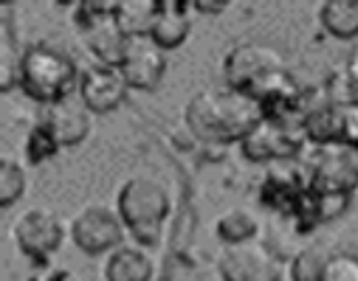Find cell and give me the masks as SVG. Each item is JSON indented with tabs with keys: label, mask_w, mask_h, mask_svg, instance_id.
<instances>
[{
	"label": "cell",
	"mask_w": 358,
	"mask_h": 281,
	"mask_svg": "<svg viewBox=\"0 0 358 281\" xmlns=\"http://www.w3.org/2000/svg\"><path fill=\"white\" fill-rule=\"evenodd\" d=\"M187 127L195 138L209 144L243 141L259 121L262 107L240 90H201L187 105Z\"/></svg>",
	"instance_id": "6da1fadb"
},
{
	"label": "cell",
	"mask_w": 358,
	"mask_h": 281,
	"mask_svg": "<svg viewBox=\"0 0 358 281\" xmlns=\"http://www.w3.org/2000/svg\"><path fill=\"white\" fill-rule=\"evenodd\" d=\"M79 76L76 62L54 43H34L20 54V87L48 107L71 99V93L79 90Z\"/></svg>",
	"instance_id": "7a4b0ae2"
},
{
	"label": "cell",
	"mask_w": 358,
	"mask_h": 281,
	"mask_svg": "<svg viewBox=\"0 0 358 281\" xmlns=\"http://www.w3.org/2000/svg\"><path fill=\"white\" fill-rule=\"evenodd\" d=\"M116 211L124 228L141 245H155L161 236V225L169 214V192L161 180L150 174H136L122 185Z\"/></svg>",
	"instance_id": "3957f363"
},
{
	"label": "cell",
	"mask_w": 358,
	"mask_h": 281,
	"mask_svg": "<svg viewBox=\"0 0 358 281\" xmlns=\"http://www.w3.org/2000/svg\"><path fill=\"white\" fill-rule=\"evenodd\" d=\"M285 59L280 51L271 45H259V43H243L231 48L223 59V76L229 90H240L245 96H259L262 87L271 82L274 76L285 73Z\"/></svg>",
	"instance_id": "277c9868"
},
{
	"label": "cell",
	"mask_w": 358,
	"mask_h": 281,
	"mask_svg": "<svg viewBox=\"0 0 358 281\" xmlns=\"http://www.w3.org/2000/svg\"><path fill=\"white\" fill-rule=\"evenodd\" d=\"M308 144V135L296 124H280L262 119L243 141L240 149L248 160L254 163H282V160H296Z\"/></svg>",
	"instance_id": "5b68a950"
},
{
	"label": "cell",
	"mask_w": 358,
	"mask_h": 281,
	"mask_svg": "<svg viewBox=\"0 0 358 281\" xmlns=\"http://www.w3.org/2000/svg\"><path fill=\"white\" fill-rule=\"evenodd\" d=\"M71 239L82 253H91V256H99L105 250L113 253L116 248H122L124 222L119 211L108 206H85L71 220Z\"/></svg>",
	"instance_id": "8992f818"
},
{
	"label": "cell",
	"mask_w": 358,
	"mask_h": 281,
	"mask_svg": "<svg viewBox=\"0 0 358 281\" xmlns=\"http://www.w3.org/2000/svg\"><path fill=\"white\" fill-rule=\"evenodd\" d=\"M310 185L319 192L352 195L358 189V158L347 146H319L308 169Z\"/></svg>",
	"instance_id": "52a82bcc"
},
{
	"label": "cell",
	"mask_w": 358,
	"mask_h": 281,
	"mask_svg": "<svg viewBox=\"0 0 358 281\" xmlns=\"http://www.w3.org/2000/svg\"><path fill=\"white\" fill-rule=\"evenodd\" d=\"M127 79L113 65H87L79 76V99L91 113H113L127 96Z\"/></svg>",
	"instance_id": "ba28073f"
},
{
	"label": "cell",
	"mask_w": 358,
	"mask_h": 281,
	"mask_svg": "<svg viewBox=\"0 0 358 281\" xmlns=\"http://www.w3.org/2000/svg\"><path fill=\"white\" fill-rule=\"evenodd\" d=\"M308 189H310L308 172H302L294 160H282V163H271V166H268L265 180L259 185V200L268 208L282 211V214L291 217Z\"/></svg>",
	"instance_id": "9c48e42d"
},
{
	"label": "cell",
	"mask_w": 358,
	"mask_h": 281,
	"mask_svg": "<svg viewBox=\"0 0 358 281\" xmlns=\"http://www.w3.org/2000/svg\"><path fill=\"white\" fill-rule=\"evenodd\" d=\"M62 236H65L62 222L48 208H29L26 214H20V220L15 225V239H17L20 250L40 264L51 253H57V248L62 245Z\"/></svg>",
	"instance_id": "30bf717a"
},
{
	"label": "cell",
	"mask_w": 358,
	"mask_h": 281,
	"mask_svg": "<svg viewBox=\"0 0 358 281\" xmlns=\"http://www.w3.org/2000/svg\"><path fill=\"white\" fill-rule=\"evenodd\" d=\"M220 278L223 281H282L280 264L262 245H229L220 253Z\"/></svg>",
	"instance_id": "8fae6325"
},
{
	"label": "cell",
	"mask_w": 358,
	"mask_h": 281,
	"mask_svg": "<svg viewBox=\"0 0 358 281\" xmlns=\"http://www.w3.org/2000/svg\"><path fill=\"white\" fill-rule=\"evenodd\" d=\"M119 70L133 90H155L158 82L164 79L166 56L152 43V37H130Z\"/></svg>",
	"instance_id": "7c38bea8"
},
{
	"label": "cell",
	"mask_w": 358,
	"mask_h": 281,
	"mask_svg": "<svg viewBox=\"0 0 358 281\" xmlns=\"http://www.w3.org/2000/svg\"><path fill=\"white\" fill-rule=\"evenodd\" d=\"M43 124L54 132L59 146H73V144H82L87 132H91V110L82 105V99L71 96L51 105L43 116Z\"/></svg>",
	"instance_id": "4fadbf2b"
},
{
	"label": "cell",
	"mask_w": 358,
	"mask_h": 281,
	"mask_svg": "<svg viewBox=\"0 0 358 281\" xmlns=\"http://www.w3.org/2000/svg\"><path fill=\"white\" fill-rule=\"evenodd\" d=\"M192 3H181V0H161V9L152 26V43L161 51H172V48H181L184 40L189 37L192 29Z\"/></svg>",
	"instance_id": "5bb4252c"
},
{
	"label": "cell",
	"mask_w": 358,
	"mask_h": 281,
	"mask_svg": "<svg viewBox=\"0 0 358 281\" xmlns=\"http://www.w3.org/2000/svg\"><path fill=\"white\" fill-rule=\"evenodd\" d=\"M158 9H161V0H119L113 20L127 40L130 37H150L155 17H158Z\"/></svg>",
	"instance_id": "9a60e30c"
},
{
	"label": "cell",
	"mask_w": 358,
	"mask_h": 281,
	"mask_svg": "<svg viewBox=\"0 0 358 281\" xmlns=\"http://www.w3.org/2000/svg\"><path fill=\"white\" fill-rule=\"evenodd\" d=\"M152 259L141 248H116L108 256L105 278L108 281H150L152 278Z\"/></svg>",
	"instance_id": "2e32d148"
},
{
	"label": "cell",
	"mask_w": 358,
	"mask_h": 281,
	"mask_svg": "<svg viewBox=\"0 0 358 281\" xmlns=\"http://www.w3.org/2000/svg\"><path fill=\"white\" fill-rule=\"evenodd\" d=\"M319 20L338 40L358 37V0H327L319 9Z\"/></svg>",
	"instance_id": "e0dca14e"
},
{
	"label": "cell",
	"mask_w": 358,
	"mask_h": 281,
	"mask_svg": "<svg viewBox=\"0 0 358 281\" xmlns=\"http://www.w3.org/2000/svg\"><path fill=\"white\" fill-rule=\"evenodd\" d=\"M259 222L248 208H229L217 217V236L226 245H245L254 239Z\"/></svg>",
	"instance_id": "ac0fdd59"
},
{
	"label": "cell",
	"mask_w": 358,
	"mask_h": 281,
	"mask_svg": "<svg viewBox=\"0 0 358 281\" xmlns=\"http://www.w3.org/2000/svg\"><path fill=\"white\" fill-rule=\"evenodd\" d=\"M23 192H26V169L15 158L3 155V160H0V206L9 208L12 203L20 200Z\"/></svg>",
	"instance_id": "d6986e66"
},
{
	"label": "cell",
	"mask_w": 358,
	"mask_h": 281,
	"mask_svg": "<svg viewBox=\"0 0 358 281\" xmlns=\"http://www.w3.org/2000/svg\"><path fill=\"white\" fill-rule=\"evenodd\" d=\"M327 256H330V253L322 250V245L302 248V250L291 259V281H322Z\"/></svg>",
	"instance_id": "ffe728a7"
},
{
	"label": "cell",
	"mask_w": 358,
	"mask_h": 281,
	"mask_svg": "<svg viewBox=\"0 0 358 281\" xmlns=\"http://www.w3.org/2000/svg\"><path fill=\"white\" fill-rule=\"evenodd\" d=\"M57 152H59V141L54 138V132L43 121L37 127H31V132L26 138V155H29V160L31 163H45Z\"/></svg>",
	"instance_id": "44dd1931"
},
{
	"label": "cell",
	"mask_w": 358,
	"mask_h": 281,
	"mask_svg": "<svg viewBox=\"0 0 358 281\" xmlns=\"http://www.w3.org/2000/svg\"><path fill=\"white\" fill-rule=\"evenodd\" d=\"M322 281H358V256L347 250H336L324 261Z\"/></svg>",
	"instance_id": "7402d4cb"
},
{
	"label": "cell",
	"mask_w": 358,
	"mask_h": 281,
	"mask_svg": "<svg viewBox=\"0 0 358 281\" xmlns=\"http://www.w3.org/2000/svg\"><path fill=\"white\" fill-rule=\"evenodd\" d=\"M350 197L352 195H341V192H319L316 189V214H319V222H327V220H336L347 211L350 206Z\"/></svg>",
	"instance_id": "603a6c76"
},
{
	"label": "cell",
	"mask_w": 358,
	"mask_h": 281,
	"mask_svg": "<svg viewBox=\"0 0 358 281\" xmlns=\"http://www.w3.org/2000/svg\"><path fill=\"white\" fill-rule=\"evenodd\" d=\"M338 144L358 149V105L338 107Z\"/></svg>",
	"instance_id": "cb8c5ba5"
},
{
	"label": "cell",
	"mask_w": 358,
	"mask_h": 281,
	"mask_svg": "<svg viewBox=\"0 0 358 281\" xmlns=\"http://www.w3.org/2000/svg\"><path fill=\"white\" fill-rule=\"evenodd\" d=\"M192 9L195 12H206V15H220L226 9V3H203V0H195Z\"/></svg>",
	"instance_id": "d4e9b609"
}]
</instances>
